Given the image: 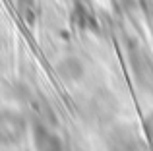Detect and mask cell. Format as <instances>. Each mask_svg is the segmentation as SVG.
<instances>
[{
	"label": "cell",
	"instance_id": "cell-2",
	"mask_svg": "<svg viewBox=\"0 0 153 151\" xmlns=\"http://www.w3.org/2000/svg\"><path fill=\"white\" fill-rule=\"evenodd\" d=\"M33 138H35V147L37 151H64L62 141L58 136L51 132L49 128H45L43 124H37L33 130Z\"/></svg>",
	"mask_w": 153,
	"mask_h": 151
},
{
	"label": "cell",
	"instance_id": "cell-3",
	"mask_svg": "<svg viewBox=\"0 0 153 151\" xmlns=\"http://www.w3.org/2000/svg\"><path fill=\"white\" fill-rule=\"evenodd\" d=\"M56 74L62 79H66V81H78V79H82V76L85 74V68H83L79 58L66 56L56 64Z\"/></svg>",
	"mask_w": 153,
	"mask_h": 151
},
{
	"label": "cell",
	"instance_id": "cell-1",
	"mask_svg": "<svg viewBox=\"0 0 153 151\" xmlns=\"http://www.w3.org/2000/svg\"><path fill=\"white\" fill-rule=\"evenodd\" d=\"M27 120L19 110L4 107L0 109V145H16L25 138Z\"/></svg>",
	"mask_w": 153,
	"mask_h": 151
},
{
	"label": "cell",
	"instance_id": "cell-4",
	"mask_svg": "<svg viewBox=\"0 0 153 151\" xmlns=\"http://www.w3.org/2000/svg\"><path fill=\"white\" fill-rule=\"evenodd\" d=\"M142 126H143V134H146L147 141L153 144V113H149V114H146V116H143Z\"/></svg>",
	"mask_w": 153,
	"mask_h": 151
}]
</instances>
